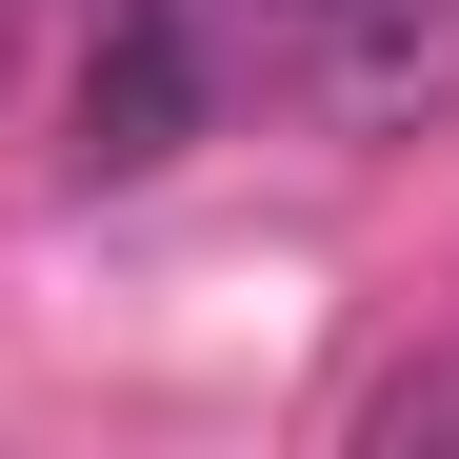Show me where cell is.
Wrapping results in <instances>:
<instances>
[{
  "instance_id": "obj_3",
  "label": "cell",
  "mask_w": 459,
  "mask_h": 459,
  "mask_svg": "<svg viewBox=\"0 0 459 459\" xmlns=\"http://www.w3.org/2000/svg\"><path fill=\"white\" fill-rule=\"evenodd\" d=\"M379 439H459V379H400V400H379Z\"/></svg>"
},
{
  "instance_id": "obj_4",
  "label": "cell",
  "mask_w": 459,
  "mask_h": 459,
  "mask_svg": "<svg viewBox=\"0 0 459 459\" xmlns=\"http://www.w3.org/2000/svg\"><path fill=\"white\" fill-rule=\"evenodd\" d=\"M0 60H21V0H0Z\"/></svg>"
},
{
  "instance_id": "obj_5",
  "label": "cell",
  "mask_w": 459,
  "mask_h": 459,
  "mask_svg": "<svg viewBox=\"0 0 459 459\" xmlns=\"http://www.w3.org/2000/svg\"><path fill=\"white\" fill-rule=\"evenodd\" d=\"M280 21H320V0H280Z\"/></svg>"
},
{
  "instance_id": "obj_2",
  "label": "cell",
  "mask_w": 459,
  "mask_h": 459,
  "mask_svg": "<svg viewBox=\"0 0 459 459\" xmlns=\"http://www.w3.org/2000/svg\"><path fill=\"white\" fill-rule=\"evenodd\" d=\"M320 100H340L359 140L459 120V0H320Z\"/></svg>"
},
{
  "instance_id": "obj_1",
  "label": "cell",
  "mask_w": 459,
  "mask_h": 459,
  "mask_svg": "<svg viewBox=\"0 0 459 459\" xmlns=\"http://www.w3.org/2000/svg\"><path fill=\"white\" fill-rule=\"evenodd\" d=\"M200 140V21L180 0H100L81 40V180H160Z\"/></svg>"
}]
</instances>
